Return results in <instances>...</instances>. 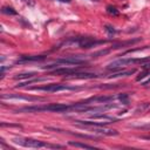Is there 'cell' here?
Segmentation results:
<instances>
[{
	"mask_svg": "<svg viewBox=\"0 0 150 150\" xmlns=\"http://www.w3.org/2000/svg\"><path fill=\"white\" fill-rule=\"evenodd\" d=\"M2 98H16V100H25V101H43V98H38V97H23L19 95H2Z\"/></svg>",
	"mask_w": 150,
	"mask_h": 150,
	"instance_id": "cell-9",
	"label": "cell"
},
{
	"mask_svg": "<svg viewBox=\"0 0 150 150\" xmlns=\"http://www.w3.org/2000/svg\"><path fill=\"white\" fill-rule=\"evenodd\" d=\"M107 13L112 15V16H117L120 14V11L114 6H107Z\"/></svg>",
	"mask_w": 150,
	"mask_h": 150,
	"instance_id": "cell-17",
	"label": "cell"
},
{
	"mask_svg": "<svg viewBox=\"0 0 150 150\" xmlns=\"http://www.w3.org/2000/svg\"><path fill=\"white\" fill-rule=\"evenodd\" d=\"M138 128H141V129H150V124H146V125H141V127H138Z\"/></svg>",
	"mask_w": 150,
	"mask_h": 150,
	"instance_id": "cell-25",
	"label": "cell"
},
{
	"mask_svg": "<svg viewBox=\"0 0 150 150\" xmlns=\"http://www.w3.org/2000/svg\"><path fill=\"white\" fill-rule=\"evenodd\" d=\"M136 71V69H130V70H123V71H116V73H112L111 75H108V77L110 79H114V77H120V76H128V75H131Z\"/></svg>",
	"mask_w": 150,
	"mask_h": 150,
	"instance_id": "cell-10",
	"label": "cell"
},
{
	"mask_svg": "<svg viewBox=\"0 0 150 150\" xmlns=\"http://www.w3.org/2000/svg\"><path fill=\"white\" fill-rule=\"evenodd\" d=\"M141 39H132V40H128V41H124V42H118V43H116V45H114L112 47H111V49H117V48H121V47H123V46H129V45H132V43H135V42H138Z\"/></svg>",
	"mask_w": 150,
	"mask_h": 150,
	"instance_id": "cell-11",
	"label": "cell"
},
{
	"mask_svg": "<svg viewBox=\"0 0 150 150\" xmlns=\"http://www.w3.org/2000/svg\"><path fill=\"white\" fill-rule=\"evenodd\" d=\"M42 81H47V79H45V77H38V79H34V80H27L26 82H22V83L18 84L16 88L18 87H25L26 84H29V83H33V82H42Z\"/></svg>",
	"mask_w": 150,
	"mask_h": 150,
	"instance_id": "cell-15",
	"label": "cell"
},
{
	"mask_svg": "<svg viewBox=\"0 0 150 150\" xmlns=\"http://www.w3.org/2000/svg\"><path fill=\"white\" fill-rule=\"evenodd\" d=\"M56 63H61V64H70V66H81L87 63V61L81 57V55H73V56H68V57H62V59H57L55 61Z\"/></svg>",
	"mask_w": 150,
	"mask_h": 150,
	"instance_id": "cell-4",
	"label": "cell"
},
{
	"mask_svg": "<svg viewBox=\"0 0 150 150\" xmlns=\"http://www.w3.org/2000/svg\"><path fill=\"white\" fill-rule=\"evenodd\" d=\"M1 12H2L4 14H7V15H16V14H18V12H16L13 7H9V6H4V7L1 8Z\"/></svg>",
	"mask_w": 150,
	"mask_h": 150,
	"instance_id": "cell-14",
	"label": "cell"
},
{
	"mask_svg": "<svg viewBox=\"0 0 150 150\" xmlns=\"http://www.w3.org/2000/svg\"><path fill=\"white\" fill-rule=\"evenodd\" d=\"M104 29H105V32L108 33L109 36H112L114 34H116V29L112 26H110V25H105L104 26Z\"/></svg>",
	"mask_w": 150,
	"mask_h": 150,
	"instance_id": "cell-20",
	"label": "cell"
},
{
	"mask_svg": "<svg viewBox=\"0 0 150 150\" xmlns=\"http://www.w3.org/2000/svg\"><path fill=\"white\" fill-rule=\"evenodd\" d=\"M46 59L45 55H22L20 56L15 63H26V62H39Z\"/></svg>",
	"mask_w": 150,
	"mask_h": 150,
	"instance_id": "cell-5",
	"label": "cell"
},
{
	"mask_svg": "<svg viewBox=\"0 0 150 150\" xmlns=\"http://www.w3.org/2000/svg\"><path fill=\"white\" fill-rule=\"evenodd\" d=\"M69 145H73V146H76V148H86V149H95L96 146L94 145H89V144H86V143H80V142H69L68 143Z\"/></svg>",
	"mask_w": 150,
	"mask_h": 150,
	"instance_id": "cell-13",
	"label": "cell"
},
{
	"mask_svg": "<svg viewBox=\"0 0 150 150\" xmlns=\"http://www.w3.org/2000/svg\"><path fill=\"white\" fill-rule=\"evenodd\" d=\"M149 83H150V77H149V79H148L145 82H143V86H146V84H149Z\"/></svg>",
	"mask_w": 150,
	"mask_h": 150,
	"instance_id": "cell-26",
	"label": "cell"
},
{
	"mask_svg": "<svg viewBox=\"0 0 150 150\" xmlns=\"http://www.w3.org/2000/svg\"><path fill=\"white\" fill-rule=\"evenodd\" d=\"M57 1H61V2H70L71 0H57Z\"/></svg>",
	"mask_w": 150,
	"mask_h": 150,
	"instance_id": "cell-28",
	"label": "cell"
},
{
	"mask_svg": "<svg viewBox=\"0 0 150 150\" xmlns=\"http://www.w3.org/2000/svg\"><path fill=\"white\" fill-rule=\"evenodd\" d=\"M117 97H118V100L122 102V104H129V94H127V93L120 94Z\"/></svg>",
	"mask_w": 150,
	"mask_h": 150,
	"instance_id": "cell-18",
	"label": "cell"
},
{
	"mask_svg": "<svg viewBox=\"0 0 150 150\" xmlns=\"http://www.w3.org/2000/svg\"><path fill=\"white\" fill-rule=\"evenodd\" d=\"M96 1H98V0H96Z\"/></svg>",
	"mask_w": 150,
	"mask_h": 150,
	"instance_id": "cell-29",
	"label": "cell"
},
{
	"mask_svg": "<svg viewBox=\"0 0 150 150\" xmlns=\"http://www.w3.org/2000/svg\"><path fill=\"white\" fill-rule=\"evenodd\" d=\"M143 139H150V136H142Z\"/></svg>",
	"mask_w": 150,
	"mask_h": 150,
	"instance_id": "cell-27",
	"label": "cell"
},
{
	"mask_svg": "<svg viewBox=\"0 0 150 150\" xmlns=\"http://www.w3.org/2000/svg\"><path fill=\"white\" fill-rule=\"evenodd\" d=\"M77 137H82V138H95L94 136H89V135H83V134H73Z\"/></svg>",
	"mask_w": 150,
	"mask_h": 150,
	"instance_id": "cell-22",
	"label": "cell"
},
{
	"mask_svg": "<svg viewBox=\"0 0 150 150\" xmlns=\"http://www.w3.org/2000/svg\"><path fill=\"white\" fill-rule=\"evenodd\" d=\"M36 75V73H34V71H29V73H21V74H18V75H15L14 76V79L15 80H23V79H30V77H33V76H35Z\"/></svg>",
	"mask_w": 150,
	"mask_h": 150,
	"instance_id": "cell-12",
	"label": "cell"
},
{
	"mask_svg": "<svg viewBox=\"0 0 150 150\" xmlns=\"http://www.w3.org/2000/svg\"><path fill=\"white\" fill-rule=\"evenodd\" d=\"M142 67H143V69H150V61L145 62L144 64H142Z\"/></svg>",
	"mask_w": 150,
	"mask_h": 150,
	"instance_id": "cell-23",
	"label": "cell"
},
{
	"mask_svg": "<svg viewBox=\"0 0 150 150\" xmlns=\"http://www.w3.org/2000/svg\"><path fill=\"white\" fill-rule=\"evenodd\" d=\"M110 53V49H102V50H98L96 53H93L91 56L93 57H97V56H103V55H107Z\"/></svg>",
	"mask_w": 150,
	"mask_h": 150,
	"instance_id": "cell-19",
	"label": "cell"
},
{
	"mask_svg": "<svg viewBox=\"0 0 150 150\" xmlns=\"http://www.w3.org/2000/svg\"><path fill=\"white\" fill-rule=\"evenodd\" d=\"M79 124H83V125H88V127H104L109 123H112L111 121H105V122H94V121H81V120H76L75 121Z\"/></svg>",
	"mask_w": 150,
	"mask_h": 150,
	"instance_id": "cell-8",
	"label": "cell"
},
{
	"mask_svg": "<svg viewBox=\"0 0 150 150\" xmlns=\"http://www.w3.org/2000/svg\"><path fill=\"white\" fill-rule=\"evenodd\" d=\"M148 74H150V69H144V71L139 73V75H137V76H136V81H139V80L144 79Z\"/></svg>",
	"mask_w": 150,
	"mask_h": 150,
	"instance_id": "cell-21",
	"label": "cell"
},
{
	"mask_svg": "<svg viewBox=\"0 0 150 150\" xmlns=\"http://www.w3.org/2000/svg\"><path fill=\"white\" fill-rule=\"evenodd\" d=\"M91 120H108V121H116V118H114V117H109V116H107V115H93L91 117H90Z\"/></svg>",
	"mask_w": 150,
	"mask_h": 150,
	"instance_id": "cell-16",
	"label": "cell"
},
{
	"mask_svg": "<svg viewBox=\"0 0 150 150\" xmlns=\"http://www.w3.org/2000/svg\"><path fill=\"white\" fill-rule=\"evenodd\" d=\"M93 131L95 134L105 135V136H116V135H118V131H116L114 129H105L104 127H96V128L93 129Z\"/></svg>",
	"mask_w": 150,
	"mask_h": 150,
	"instance_id": "cell-7",
	"label": "cell"
},
{
	"mask_svg": "<svg viewBox=\"0 0 150 150\" xmlns=\"http://www.w3.org/2000/svg\"><path fill=\"white\" fill-rule=\"evenodd\" d=\"M66 79H96L98 77V75L94 74V73H86V71H75L73 74H69L67 76H64Z\"/></svg>",
	"mask_w": 150,
	"mask_h": 150,
	"instance_id": "cell-6",
	"label": "cell"
},
{
	"mask_svg": "<svg viewBox=\"0 0 150 150\" xmlns=\"http://www.w3.org/2000/svg\"><path fill=\"white\" fill-rule=\"evenodd\" d=\"M33 90H42V91H61V90H80V88L77 87H70L67 84H60V83H52V84H47L43 87H33L30 88Z\"/></svg>",
	"mask_w": 150,
	"mask_h": 150,
	"instance_id": "cell-2",
	"label": "cell"
},
{
	"mask_svg": "<svg viewBox=\"0 0 150 150\" xmlns=\"http://www.w3.org/2000/svg\"><path fill=\"white\" fill-rule=\"evenodd\" d=\"M13 142L21 145V146H26V148H48L49 144L43 143L41 141L38 139H33V138H13Z\"/></svg>",
	"mask_w": 150,
	"mask_h": 150,
	"instance_id": "cell-3",
	"label": "cell"
},
{
	"mask_svg": "<svg viewBox=\"0 0 150 150\" xmlns=\"http://www.w3.org/2000/svg\"><path fill=\"white\" fill-rule=\"evenodd\" d=\"M71 105L62 104V103H52L48 105H41V107H27L20 109V111H54V112H62L68 109H70Z\"/></svg>",
	"mask_w": 150,
	"mask_h": 150,
	"instance_id": "cell-1",
	"label": "cell"
},
{
	"mask_svg": "<svg viewBox=\"0 0 150 150\" xmlns=\"http://www.w3.org/2000/svg\"><path fill=\"white\" fill-rule=\"evenodd\" d=\"M27 5H29V6H34V4H35V1L34 0H23Z\"/></svg>",
	"mask_w": 150,
	"mask_h": 150,
	"instance_id": "cell-24",
	"label": "cell"
}]
</instances>
